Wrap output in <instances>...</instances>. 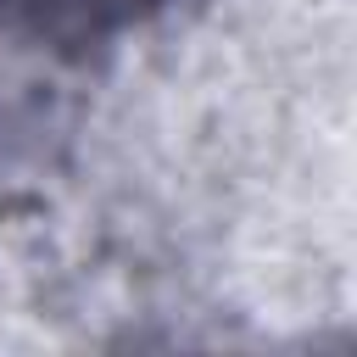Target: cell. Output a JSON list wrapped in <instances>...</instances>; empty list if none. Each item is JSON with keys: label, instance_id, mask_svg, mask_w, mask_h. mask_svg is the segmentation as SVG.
Listing matches in <instances>:
<instances>
[{"label": "cell", "instance_id": "1", "mask_svg": "<svg viewBox=\"0 0 357 357\" xmlns=\"http://www.w3.org/2000/svg\"><path fill=\"white\" fill-rule=\"evenodd\" d=\"M162 0H0V33H22L45 50H89L145 22Z\"/></svg>", "mask_w": 357, "mask_h": 357}]
</instances>
